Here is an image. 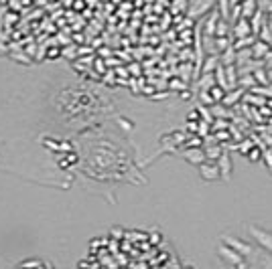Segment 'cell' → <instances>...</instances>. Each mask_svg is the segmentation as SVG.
I'll return each instance as SVG.
<instances>
[{"mask_svg":"<svg viewBox=\"0 0 272 269\" xmlns=\"http://www.w3.org/2000/svg\"><path fill=\"white\" fill-rule=\"evenodd\" d=\"M39 265H41V261L33 259V261H25V263L20 265V267H23V269H33V267H39Z\"/></svg>","mask_w":272,"mask_h":269,"instance_id":"4","label":"cell"},{"mask_svg":"<svg viewBox=\"0 0 272 269\" xmlns=\"http://www.w3.org/2000/svg\"><path fill=\"white\" fill-rule=\"evenodd\" d=\"M250 235H252L262 247H266L268 251H272V233H268V231H262V229H258V227H250Z\"/></svg>","mask_w":272,"mask_h":269,"instance_id":"1","label":"cell"},{"mask_svg":"<svg viewBox=\"0 0 272 269\" xmlns=\"http://www.w3.org/2000/svg\"><path fill=\"white\" fill-rule=\"evenodd\" d=\"M201 172L203 174H207L205 178H216L219 172H218V168H212V166H201Z\"/></svg>","mask_w":272,"mask_h":269,"instance_id":"3","label":"cell"},{"mask_svg":"<svg viewBox=\"0 0 272 269\" xmlns=\"http://www.w3.org/2000/svg\"><path fill=\"white\" fill-rule=\"evenodd\" d=\"M225 239H227V243H232L236 249H240V251H242V255H248V253H250V247H248V245H244V243H236L234 239H229V237H225Z\"/></svg>","mask_w":272,"mask_h":269,"instance_id":"2","label":"cell"}]
</instances>
